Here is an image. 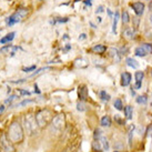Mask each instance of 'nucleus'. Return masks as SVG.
Wrapping results in <instances>:
<instances>
[{"label":"nucleus","instance_id":"1","mask_svg":"<svg viewBox=\"0 0 152 152\" xmlns=\"http://www.w3.org/2000/svg\"><path fill=\"white\" fill-rule=\"evenodd\" d=\"M8 139L12 143H20V142H22V140H23V129H22L20 123L13 122L9 127Z\"/></svg>","mask_w":152,"mask_h":152},{"label":"nucleus","instance_id":"2","mask_svg":"<svg viewBox=\"0 0 152 152\" xmlns=\"http://www.w3.org/2000/svg\"><path fill=\"white\" fill-rule=\"evenodd\" d=\"M23 128H25V131L27 132V134L32 135L37 132L38 129V124L36 121V117L32 115V114H27L23 117Z\"/></svg>","mask_w":152,"mask_h":152},{"label":"nucleus","instance_id":"3","mask_svg":"<svg viewBox=\"0 0 152 152\" xmlns=\"http://www.w3.org/2000/svg\"><path fill=\"white\" fill-rule=\"evenodd\" d=\"M51 120H52V113L48 109H43L36 114V121H37L38 127H40V128L48 125Z\"/></svg>","mask_w":152,"mask_h":152},{"label":"nucleus","instance_id":"4","mask_svg":"<svg viewBox=\"0 0 152 152\" xmlns=\"http://www.w3.org/2000/svg\"><path fill=\"white\" fill-rule=\"evenodd\" d=\"M66 127V118L63 114H58L51 120V129L52 131L59 133L61 132Z\"/></svg>","mask_w":152,"mask_h":152},{"label":"nucleus","instance_id":"5","mask_svg":"<svg viewBox=\"0 0 152 152\" xmlns=\"http://www.w3.org/2000/svg\"><path fill=\"white\" fill-rule=\"evenodd\" d=\"M0 147L2 152H15L16 149L13 147V143L8 139L6 134H2L0 138Z\"/></svg>","mask_w":152,"mask_h":152},{"label":"nucleus","instance_id":"6","mask_svg":"<svg viewBox=\"0 0 152 152\" xmlns=\"http://www.w3.org/2000/svg\"><path fill=\"white\" fill-rule=\"evenodd\" d=\"M21 19H22V18H21L20 15H19L18 12H16V13H13L12 16L8 17V18L6 19V22H7V25H8V26H12V25H15V23L20 22Z\"/></svg>","mask_w":152,"mask_h":152},{"label":"nucleus","instance_id":"7","mask_svg":"<svg viewBox=\"0 0 152 152\" xmlns=\"http://www.w3.org/2000/svg\"><path fill=\"white\" fill-rule=\"evenodd\" d=\"M131 7L133 8L134 12L138 16H141L142 13H143V11H144V5L142 2H134V3H132Z\"/></svg>","mask_w":152,"mask_h":152},{"label":"nucleus","instance_id":"8","mask_svg":"<svg viewBox=\"0 0 152 152\" xmlns=\"http://www.w3.org/2000/svg\"><path fill=\"white\" fill-rule=\"evenodd\" d=\"M134 77H135V89H140L141 88V83H142V80H143V77H144V73L142 72V71H137L135 72V74H134Z\"/></svg>","mask_w":152,"mask_h":152},{"label":"nucleus","instance_id":"9","mask_svg":"<svg viewBox=\"0 0 152 152\" xmlns=\"http://www.w3.org/2000/svg\"><path fill=\"white\" fill-rule=\"evenodd\" d=\"M131 82V74L129 72H123L121 74V84L123 87L129 86Z\"/></svg>","mask_w":152,"mask_h":152},{"label":"nucleus","instance_id":"10","mask_svg":"<svg viewBox=\"0 0 152 152\" xmlns=\"http://www.w3.org/2000/svg\"><path fill=\"white\" fill-rule=\"evenodd\" d=\"M87 98H88V89H87V87L86 86L79 87V99L81 101H84V100H87Z\"/></svg>","mask_w":152,"mask_h":152},{"label":"nucleus","instance_id":"11","mask_svg":"<svg viewBox=\"0 0 152 152\" xmlns=\"http://www.w3.org/2000/svg\"><path fill=\"white\" fill-rule=\"evenodd\" d=\"M18 50V47H12L11 44H8V46H6V47H2L1 49H0V52L1 53H9L10 52L11 56H13L15 54V51Z\"/></svg>","mask_w":152,"mask_h":152},{"label":"nucleus","instance_id":"12","mask_svg":"<svg viewBox=\"0 0 152 152\" xmlns=\"http://www.w3.org/2000/svg\"><path fill=\"white\" fill-rule=\"evenodd\" d=\"M98 141L100 143V145H101L103 151H108V150H109V142L107 140V138H104L103 135H101V137L98 139Z\"/></svg>","mask_w":152,"mask_h":152},{"label":"nucleus","instance_id":"13","mask_svg":"<svg viewBox=\"0 0 152 152\" xmlns=\"http://www.w3.org/2000/svg\"><path fill=\"white\" fill-rule=\"evenodd\" d=\"M15 35H16V32H10V33H8L6 37H3V38L0 39V43H1V44H5V43H7V42L12 41L13 40V38H15Z\"/></svg>","mask_w":152,"mask_h":152},{"label":"nucleus","instance_id":"14","mask_svg":"<svg viewBox=\"0 0 152 152\" xmlns=\"http://www.w3.org/2000/svg\"><path fill=\"white\" fill-rule=\"evenodd\" d=\"M125 62H127V64H128L129 67H131V68H134V69H138V68H139L138 61L134 60L133 58H128V59L125 60Z\"/></svg>","mask_w":152,"mask_h":152},{"label":"nucleus","instance_id":"15","mask_svg":"<svg viewBox=\"0 0 152 152\" xmlns=\"http://www.w3.org/2000/svg\"><path fill=\"white\" fill-rule=\"evenodd\" d=\"M106 50H107V48L103 44H97V46H94L92 48V51L96 52V53H103Z\"/></svg>","mask_w":152,"mask_h":152},{"label":"nucleus","instance_id":"16","mask_svg":"<svg viewBox=\"0 0 152 152\" xmlns=\"http://www.w3.org/2000/svg\"><path fill=\"white\" fill-rule=\"evenodd\" d=\"M134 53H135V56H138V57H145V56H147V51L144 50L142 47H138V48H135Z\"/></svg>","mask_w":152,"mask_h":152},{"label":"nucleus","instance_id":"17","mask_svg":"<svg viewBox=\"0 0 152 152\" xmlns=\"http://www.w3.org/2000/svg\"><path fill=\"white\" fill-rule=\"evenodd\" d=\"M124 115H125V118L128 120H131L132 119V108L130 106H127L124 108Z\"/></svg>","mask_w":152,"mask_h":152},{"label":"nucleus","instance_id":"18","mask_svg":"<svg viewBox=\"0 0 152 152\" xmlns=\"http://www.w3.org/2000/svg\"><path fill=\"white\" fill-rule=\"evenodd\" d=\"M110 56H111L112 58L114 59L115 61H120V56H119V51L117 50V49H114V48H111L110 49Z\"/></svg>","mask_w":152,"mask_h":152},{"label":"nucleus","instance_id":"19","mask_svg":"<svg viewBox=\"0 0 152 152\" xmlns=\"http://www.w3.org/2000/svg\"><path fill=\"white\" fill-rule=\"evenodd\" d=\"M101 125H103V127H110L111 125V119L108 115H104L101 119Z\"/></svg>","mask_w":152,"mask_h":152},{"label":"nucleus","instance_id":"20","mask_svg":"<svg viewBox=\"0 0 152 152\" xmlns=\"http://www.w3.org/2000/svg\"><path fill=\"white\" fill-rule=\"evenodd\" d=\"M123 36L127 38V39H132L133 38V32L131 29H125L123 31Z\"/></svg>","mask_w":152,"mask_h":152},{"label":"nucleus","instance_id":"21","mask_svg":"<svg viewBox=\"0 0 152 152\" xmlns=\"http://www.w3.org/2000/svg\"><path fill=\"white\" fill-rule=\"evenodd\" d=\"M141 47L147 51V53H151L152 54V44L151 43H143Z\"/></svg>","mask_w":152,"mask_h":152},{"label":"nucleus","instance_id":"22","mask_svg":"<svg viewBox=\"0 0 152 152\" xmlns=\"http://www.w3.org/2000/svg\"><path fill=\"white\" fill-rule=\"evenodd\" d=\"M114 108H115L117 110H122V109H123V104H122V101L120 99H117V100L114 101Z\"/></svg>","mask_w":152,"mask_h":152},{"label":"nucleus","instance_id":"23","mask_svg":"<svg viewBox=\"0 0 152 152\" xmlns=\"http://www.w3.org/2000/svg\"><path fill=\"white\" fill-rule=\"evenodd\" d=\"M148 101V98H147V96H140V97H138L137 98V102L138 103H140V104H145Z\"/></svg>","mask_w":152,"mask_h":152},{"label":"nucleus","instance_id":"24","mask_svg":"<svg viewBox=\"0 0 152 152\" xmlns=\"http://www.w3.org/2000/svg\"><path fill=\"white\" fill-rule=\"evenodd\" d=\"M100 97H101L102 100H104V101H109V100H110V96H109L106 91L100 92Z\"/></svg>","mask_w":152,"mask_h":152},{"label":"nucleus","instance_id":"25","mask_svg":"<svg viewBox=\"0 0 152 152\" xmlns=\"http://www.w3.org/2000/svg\"><path fill=\"white\" fill-rule=\"evenodd\" d=\"M130 21V19H129V13L127 12V11H124L123 13H122V22L123 23H128Z\"/></svg>","mask_w":152,"mask_h":152},{"label":"nucleus","instance_id":"26","mask_svg":"<svg viewBox=\"0 0 152 152\" xmlns=\"http://www.w3.org/2000/svg\"><path fill=\"white\" fill-rule=\"evenodd\" d=\"M118 19H119V12L117 11L114 13V20H113V32H115V29H117V22H118Z\"/></svg>","mask_w":152,"mask_h":152},{"label":"nucleus","instance_id":"27","mask_svg":"<svg viewBox=\"0 0 152 152\" xmlns=\"http://www.w3.org/2000/svg\"><path fill=\"white\" fill-rule=\"evenodd\" d=\"M77 109L79 110V111H84L86 110V106H84V103L83 102H78V104H77Z\"/></svg>","mask_w":152,"mask_h":152},{"label":"nucleus","instance_id":"28","mask_svg":"<svg viewBox=\"0 0 152 152\" xmlns=\"http://www.w3.org/2000/svg\"><path fill=\"white\" fill-rule=\"evenodd\" d=\"M19 15L21 16V18H23V17H26L27 16V13H28V11L26 10V9H19V10L17 11Z\"/></svg>","mask_w":152,"mask_h":152},{"label":"nucleus","instance_id":"29","mask_svg":"<svg viewBox=\"0 0 152 152\" xmlns=\"http://www.w3.org/2000/svg\"><path fill=\"white\" fill-rule=\"evenodd\" d=\"M101 137V131L99 130V129H97L96 131H94V139L97 140V139H99Z\"/></svg>","mask_w":152,"mask_h":152},{"label":"nucleus","instance_id":"30","mask_svg":"<svg viewBox=\"0 0 152 152\" xmlns=\"http://www.w3.org/2000/svg\"><path fill=\"white\" fill-rule=\"evenodd\" d=\"M22 70L25 72H30L32 70H36V66H31V67H28V68H23Z\"/></svg>","mask_w":152,"mask_h":152},{"label":"nucleus","instance_id":"31","mask_svg":"<svg viewBox=\"0 0 152 152\" xmlns=\"http://www.w3.org/2000/svg\"><path fill=\"white\" fill-rule=\"evenodd\" d=\"M19 91H20V93L22 96H30V92L28 91V90H22V89H20Z\"/></svg>","mask_w":152,"mask_h":152},{"label":"nucleus","instance_id":"32","mask_svg":"<svg viewBox=\"0 0 152 152\" xmlns=\"http://www.w3.org/2000/svg\"><path fill=\"white\" fill-rule=\"evenodd\" d=\"M147 135H148V137H152V125H150V127L148 128V130H147Z\"/></svg>","mask_w":152,"mask_h":152},{"label":"nucleus","instance_id":"33","mask_svg":"<svg viewBox=\"0 0 152 152\" xmlns=\"http://www.w3.org/2000/svg\"><path fill=\"white\" fill-rule=\"evenodd\" d=\"M30 102H32V100H23V101L21 102V103H19L18 106H25V104H27V103H30Z\"/></svg>","mask_w":152,"mask_h":152},{"label":"nucleus","instance_id":"34","mask_svg":"<svg viewBox=\"0 0 152 152\" xmlns=\"http://www.w3.org/2000/svg\"><path fill=\"white\" fill-rule=\"evenodd\" d=\"M16 98H17L16 96H12V97H10V99H7V100H6V103H11V101L15 100Z\"/></svg>","mask_w":152,"mask_h":152},{"label":"nucleus","instance_id":"35","mask_svg":"<svg viewBox=\"0 0 152 152\" xmlns=\"http://www.w3.org/2000/svg\"><path fill=\"white\" fill-rule=\"evenodd\" d=\"M35 92H36V93H40V90L38 89V86H37V84H35Z\"/></svg>","mask_w":152,"mask_h":152},{"label":"nucleus","instance_id":"36","mask_svg":"<svg viewBox=\"0 0 152 152\" xmlns=\"http://www.w3.org/2000/svg\"><path fill=\"white\" fill-rule=\"evenodd\" d=\"M102 11H103V7H102V6H100V7L97 9V13H98V12L100 13V12H102Z\"/></svg>","mask_w":152,"mask_h":152},{"label":"nucleus","instance_id":"37","mask_svg":"<svg viewBox=\"0 0 152 152\" xmlns=\"http://www.w3.org/2000/svg\"><path fill=\"white\" fill-rule=\"evenodd\" d=\"M84 3H86V5H89V6H91V1H90V0H84Z\"/></svg>","mask_w":152,"mask_h":152},{"label":"nucleus","instance_id":"38","mask_svg":"<svg viewBox=\"0 0 152 152\" xmlns=\"http://www.w3.org/2000/svg\"><path fill=\"white\" fill-rule=\"evenodd\" d=\"M79 39H86V35L84 33H82V35H80V37H79Z\"/></svg>","mask_w":152,"mask_h":152},{"label":"nucleus","instance_id":"39","mask_svg":"<svg viewBox=\"0 0 152 152\" xmlns=\"http://www.w3.org/2000/svg\"><path fill=\"white\" fill-rule=\"evenodd\" d=\"M3 110H5V106H1V107H0V113H2Z\"/></svg>","mask_w":152,"mask_h":152},{"label":"nucleus","instance_id":"40","mask_svg":"<svg viewBox=\"0 0 152 152\" xmlns=\"http://www.w3.org/2000/svg\"><path fill=\"white\" fill-rule=\"evenodd\" d=\"M150 21H151V23H152V13L150 15Z\"/></svg>","mask_w":152,"mask_h":152},{"label":"nucleus","instance_id":"41","mask_svg":"<svg viewBox=\"0 0 152 152\" xmlns=\"http://www.w3.org/2000/svg\"><path fill=\"white\" fill-rule=\"evenodd\" d=\"M1 31H2V29H1V28H0V32H1Z\"/></svg>","mask_w":152,"mask_h":152},{"label":"nucleus","instance_id":"42","mask_svg":"<svg viewBox=\"0 0 152 152\" xmlns=\"http://www.w3.org/2000/svg\"><path fill=\"white\" fill-rule=\"evenodd\" d=\"M0 152H1V147H0Z\"/></svg>","mask_w":152,"mask_h":152},{"label":"nucleus","instance_id":"43","mask_svg":"<svg viewBox=\"0 0 152 152\" xmlns=\"http://www.w3.org/2000/svg\"><path fill=\"white\" fill-rule=\"evenodd\" d=\"M114 152H119V151H114Z\"/></svg>","mask_w":152,"mask_h":152},{"label":"nucleus","instance_id":"44","mask_svg":"<svg viewBox=\"0 0 152 152\" xmlns=\"http://www.w3.org/2000/svg\"><path fill=\"white\" fill-rule=\"evenodd\" d=\"M76 1H78V0H76Z\"/></svg>","mask_w":152,"mask_h":152}]
</instances>
